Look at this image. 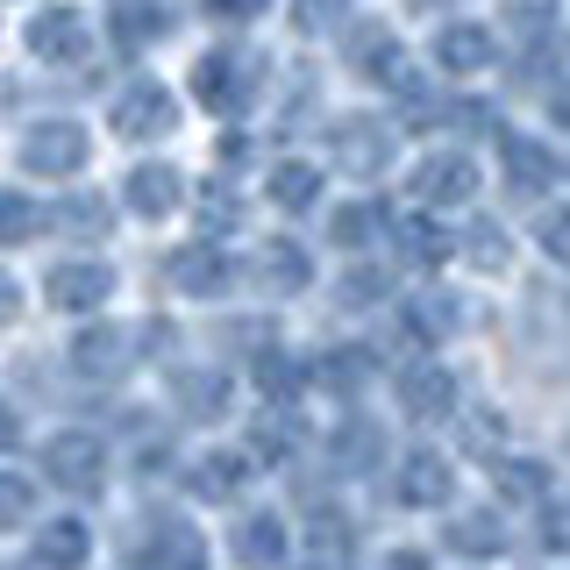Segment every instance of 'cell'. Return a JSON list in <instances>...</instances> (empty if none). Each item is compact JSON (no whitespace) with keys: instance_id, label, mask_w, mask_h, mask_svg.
I'll list each match as a JSON object with an SVG mask.
<instances>
[{"instance_id":"6da1fadb","label":"cell","mask_w":570,"mask_h":570,"mask_svg":"<svg viewBox=\"0 0 570 570\" xmlns=\"http://www.w3.org/2000/svg\"><path fill=\"white\" fill-rule=\"evenodd\" d=\"M257 86H264V65L243 58V50H207V58L193 65V94H200L214 115H243Z\"/></svg>"},{"instance_id":"7a4b0ae2","label":"cell","mask_w":570,"mask_h":570,"mask_svg":"<svg viewBox=\"0 0 570 570\" xmlns=\"http://www.w3.org/2000/svg\"><path fill=\"white\" fill-rule=\"evenodd\" d=\"M392 150H400V136H392L379 115H343V121H328V157H335L350 178H379V171L392 165Z\"/></svg>"},{"instance_id":"3957f363","label":"cell","mask_w":570,"mask_h":570,"mask_svg":"<svg viewBox=\"0 0 570 570\" xmlns=\"http://www.w3.org/2000/svg\"><path fill=\"white\" fill-rule=\"evenodd\" d=\"M343 58H350V71H364V79H385V86H400V94H421V79L406 71L400 36H392L385 22H350Z\"/></svg>"},{"instance_id":"277c9868","label":"cell","mask_w":570,"mask_h":570,"mask_svg":"<svg viewBox=\"0 0 570 570\" xmlns=\"http://www.w3.org/2000/svg\"><path fill=\"white\" fill-rule=\"evenodd\" d=\"M400 406L414 421H442V414H456V400H463V385H456V371L450 364H435V356H414V364L400 371Z\"/></svg>"},{"instance_id":"5b68a950","label":"cell","mask_w":570,"mask_h":570,"mask_svg":"<svg viewBox=\"0 0 570 570\" xmlns=\"http://www.w3.org/2000/svg\"><path fill=\"white\" fill-rule=\"evenodd\" d=\"M22 165L43 171V178H71L86 165V129L79 121H36V129L22 136Z\"/></svg>"},{"instance_id":"8992f818","label":"cell","mask_w":570,"mask_h":570,"mask_svg":"<svg viewBox=\"0 0 570 570\" xmlns=\"http://www.w3.org/2000/svg\"><path fill=\"white\" fill-rule=\"evenodd\" d=\"M43 463H50V478H58L65 492H100L107 485V450L94 435H50V450H43Z\"/></svg>"},{"instance_id":"52a82bcc","label":"cell","mask_w":570,"mask_h":570,"mask_svg":"<svg viewBox=\"0 0 570 570\" xmlns=\"http://www.w3.org/2000/svg\"><path fill=\"white\" fill-rule=\"evenodd\" d=\"M414 193L428 207H463V200H478V165L463 150H435V157H421Z\"/></svg>"},{"instance_id":"ba28073f","label":"cell","mask_w":570,"mask_h":570,"mask_svg":"<svg viewBox=\"0 0 570 570\" xmlns=\"http://www.w3.org/2000/svg\"><path fill=\"white\" fill-rule=\"evenodd\" d=\"M115 129L121 136H165V129H178V100L165 94L157 79H136L129 94H115Z\"/></svg>"},{"instance_id":"9c48e42d","label":"cell","mask_w":570,"mask_h":570,"mask_svg":"<svg viewBox=\"0 0 570 570\" xmlns=\"http://www.w3.org/2000/svg\"><path fill=\"white\" fill-rule=\"evenodd\" d=\"M392 485H400L406 507H450V499H456V471H450V456L414 450L400 471H392Z\"/></svg>"},{"instance_id":"30bf717a","label":"cell","mask_w":570,"mask_h":570,"mask_svg":"<svg viewBox=\"0 0 570 570\" xmlns=\"http://www.w3.org/2000/svg\"><path fill=\"white\" fill-rule=\"evenodd\" d=\"M171 285H178L186 299H222L228 285H236V264H228L222 249L193 243V249H178V257H171Z\"/></svg>"},{"instance_id":"8fae6325","label":"cell","mask_w":570,"mask_h":570,"mask_svg":"<svg viewBox=\"0 0 570 570\" xmlns=\"http://www.w3.org/2000/svg\"><path fill=\"white\" fill-rule=\"evenodd\" d=\"M249 272H257V285L264 293H307V278H314V264H307V249H299L293 236H264V249H257V264H249Z\"/></svg>"},{"instance_id":"7c38bea8","label":"cell","mask_w":570,"mask_h":570,"mask_svg":"<svg viewBox=\"0 0 570 570\" xmlns=\"http://www.w3.org/2000/svg\"><path fill=\"white\" fill-rule=\"evenodd\" d=\"M499 165H507L513 193H549L557 186V157H549V142H534V136H499Z\"/></svg>"},{"instance_id":"4fadbf2b","label":"cell","mask_w":570,"mask_h":570,"mask_svg":"<svg viewBox=\"0 0 570 570\" xmlns=\"http://www.w3.org/2000/svg\"><path fill=\"white\" fill-rule=\"evenodd\" d=\"M107 293H115V272H107V264H58V272H50V307H65V314H94Z\"/></svg>"},{"instance_id":"5bb4252c","label":"cell","mask_w":570,"mask_h":570,"mask_svg":"<svg viewBox=\"0 0 570 570\" xmlns=\"http://www.w3.org/2000/svg\"><path fill=\"white\" fill-rule=\"evenodd\" d=\"M29 50H36L43 65H71V58L86 50V22H79V8H43V14L29 22Z\"/></svg>"},{"instance_id":"9a60e30c","label":"cell","mask_w":570,"mask_h":570,"mask_svg":"<svg viewBox=\"0 0 570 570\" xmlns=\"http://www.w3.org/2000/svg\"><path fill=\"white\" fill-rule=\"evenodd\" d=\"M249 471H257V463H249L243 450H214V456H200L186 471V485H193V499H214V507H222V499H243Z\"/></svg>"},{"instance_id":"2e32d148","label":"cell","mask_w":570,"mask_h":570,"mask_svg":"<svg viewBox=\"0 0 570 570\" xmlns=\"http://www.w3.org/2000/svg\"><path fill=\"white\" fill-rule=\"evenodd\" d=\"M435 65L450 71V79H471V71H485V65H492V29H478V22L435 29Z\"/></svg>"},{"instance_id":"e0dca14e","label":"cell","mask_w":570,"mask_h":570,"mask_svg":"<svg viewBox=\"0 0 570 570\" xmlns=\"http://www.w3.org/2000/svg\"><path fill=\"white\" fill-rule=\"evenodd\" d=\"M228 392H236V385H228V371H178V379H171V406L186 421H222L228 414Z\"/></svg>"},{"instance_id":"ac0fdd59","label":"cell","mask_w":570,"mask_h":570,"mask_svg":"<svg viewBox=\"0 0 570 570\" xmlns=\"http://www.w3.org/2000/svg\"><path fill=\"white\" fill-rule=\"evenodd\" d=\"M129 335L121 328H86L79 343H71V364L86 371V379H121V371H129Z\"/></svg>"},{"instance_id":"d6986e66","label":"cell","mask_w":570,"mask_h":570,"mask_svg":"<svg viewBox=\"0 0 570 570\" xmlns=\"http://www.w3.org/2000/svg\"><path fill=\"white\" fill-rule=\"evenodd\" d=\"M178 193H186V186H178L171 165H136V171H129V207L150 214V222H165V214L178 207Z\"/></svg>"},{"instance_id":"ffe728a7","label":"cell","mask_w":570,"mask_h":570,"mask_svg":"<svg viewBox=\"0 0 570 570\" xmlns=\"http://www.w3.org/2000/svg\"><path fill=\"white\" fill-rule=\"evenodd\" d=\"M450 549L456 557H499V549H507V528H499L492 507H471V513L450 521Z\"/></svg>"},{"instance_id":"44dd1931","label":"cell","mask_w":570,"mask_h":570,"mask_svg":"<svg viewBox=\"0 0 570 570\" xmlns=\"http://www.w3.org/2000/svg\"><path fill=\"white\" fill-rule=\"evenodd\" d=\"M328 456H335V471H379V463H385V435L371 421H350L343 435L328 442Z\"/></svg>"},{"instance_id":"7402d4cb","label":"cell","mask_w":570,"mask_h":570,"mask_svg":"<svg viewBox=\"0 0 570 570\" xmlns=\"http://www.w3.org/2000/svg\"><path fill=\"white\" fill-rule=\"evenodd\" d=\"M272 200H278L285 214H299V207H314V200H321V171L307 165V157H285V165L272 171Z\"/></svg>"},{"instance_id":"603a6c76","label":"cell","mask_w":570,"mask_h":570,"mask_svg":"<svg viewBox=\"0 0 570 570\" xmlns=\"http://www.w3.org/2000/svg\"><path fill=\"white\" fill-rule=\"evenodd\" d=\"M236 557L243 563H278V557H293V542H285V528L272 513H257V521H243V534H236Z\"/></svg>"},{"instance_id":"cb8c5ba5","label":"cell","mask_w":570,"mask_h":570,"mask_svg":"<svg viewBox=\"0 0 570 570\" xmlns=\"http://www.w3.org/2000/svg\"><path fill=\"white\" fill-rule=\"evenodd\" d=\"M379 228H385V214L371 207V200H350V207H335V214H328V236L343 243V249H364L371 236H379Z\"/></svg>"},{"instance_id":"d4e9b609","label":"cell","mask_w":570,"mask_h":570,"mask_svg":"<svg viewBox=\"0 0 570 570\" xmlns=\"http://www.w3.org/2000/svg\"><path fill=\"white\" fill-rule=\"evenodd\" d=\"M450 228H442V222H406L400 228V257L406 264H421V272H428V264H442V257H450Z\"/></svg>"},{"instance_id":"484cf974","label":"cell","mask_w":570,"mask_h":570,"mask_svg":"<svg viewBox=\"0 0 570 570\" xmlns=\"http://www.w3.org/2000/svg\"><path fill=\"white\" fill-rule=\"evenodd\" d=\"M492 485L507 492V499H542V492H549V471H542L534 456H499V463H492Z\"/></svg>"},{"instance_id":"4316f807","label":"cell","mask_w":570,"mask_h":570,"mask_svg":"<svg viewBox=\"0 0 570 570\" xmlns=\"http://www.w3.org/2000/svg\"><path fill=\"white\" fill-rule=\"evenodd\" d=\"M115 29H121V43H157V36L171 29V14L157 8V0H129V8L115 14Z\"/></svg>"},{"instance_id":"83f0119b","label":"cell","mask_w":570,"mask_h":570,"mask_svg":"<svg viewBox=\"0 0 570 570\" xmlns=\"http://www.w3.org/2000/svg\"><path fill=\"white\" fill-rule=\"evenodd\" d=\"M86 549H94V542H86V528H79V521H58V528L36 534V563H79Z\"/></svg>"},{"instance_id":"f1b7e54d","label":"cell","mask_w":570,"mask_h":570,"mask_svg":"<svg viewBox=\"0 0 570 570\" xmlns=\"http://www.w3.org/2000/svg\"><path fill=\"white\" fill-rule=\"evenodd\" d=\"M463 257H471L478 272H507V257H513V249H507V228H499V222H478L471 236H463Z\"/></svg>"},{"instance_id":"f546056e","label":"cell","mask_w":570,"mask_h":570,"mask_svg":"<svg viewBox=\"0 0 570 570\" xmlns=\"http://www.w3.org/2000/svg\"><path fill=\"white\" fill-rule=\"evenodd\" d=\"M207 557V542H193L186 528H165L157 542H142V563H200Z\"/></svg>"},{"instance_id":"4dcf8cb0","label":"cell","mask_w":570,"mask_h":570,"mask_svg":"<svg viewBox=\"0 0 570 570\" xmlns=\"http://www.w3.org/2000/svg\"><path fill=\"white\" fill-rule=\"evenodd\" d=\"M534 243H542L549 264H570V207H542V222H534Z\"/></svg>"},{"instance_id":"1f68e13d","label":"cell","mask_w":570,"mask_h":570,"mask_svg":"<svg viewBox=\"0 0 570 570\" xmlns=\"http://www.w3.org/2000/svg\"><path fill=\"white\" fill-rule=\"evenodd\" d=\"M257 385L272 392V406H285L293 400V385H299V371H293V356H278V350H264L257 356Z\"/></svg>"},{"instance_id":"d6a6232c","label":"cell","mask_w":570,"mask_h":570,"mask_svg":"<svg viewBox=\"0 0 570 570\" xmlns=\"http://www.w3.org/2000/svg\"><path fill=\"white\" fill-rule=\"evenodd\" d=\"M58 222L79 228V243H100V236H107V200H86V193H79V200H65Z\"/></svg>"},{"instance_id":"836d02e7","label":"cell","mask_w":570,"mask_h":570,"mask_svg":"<svg viewBox=\"0 0 570 570\" xmlns=\"http://www.w3.org/2000/svg\"><path fill=\"white\" fill-rule=\"evenodd\" d=\"M307 549H314V557H328V563H343L350 549H356L350 528H343V513H314V542Z\"/></svg>"},{"instance_id":"e575fe53","label":"cell","mask_w":570,"mask_h":570,"mask_svg":"<svg viewBox=\"0 0 570 570\" xmlns=\"http://www.w3.org/2000/svg\"><path fill=\"white\" fill-rule=\"evenodd\" d=\"M499 8H507V22L521 36H542L549 22H557V0H499Z\"/></svg>"},{"instance_id":"d590c367","label":"cell","mask_w":570,"mask_h":570,"mask_svg":"<svg viewBox=\"0 0 570 570\" xmlns=\"http://www.w3.org/2000/svg\"><path fill=\"white\" fill-rule=\"evenodd\" d=\"M542 549L570 557V499H549V492H542Z\"/></svg>"},{"instance_id":"8d00e7d4","label":"cell","mask_w":570,"mask_h":570,"mask_svg":"<svg viewBox=\"0 0 570 570\" xmlns=\"http://www.w3.org/2000/svg\"><path fill=\"white\" fill-rule=\"evenodd\" d=\"M29 236H36V207L0 193V243H29Z\"/></svg>"},{"instance_id":"74e56055","label":"cell","mask_w":570,"mask_h":570,"mask_svg":"<svg viewBox=\"0 0 570 570\" xmlns=\"http://www.w3.org/2000/svg\"><path fill=\"white\" fill-rule=\"evenodd\" d=\"M29 521V485L14 471H0V528H22Z\"/></svg>"},{"instance_id":"f35d334b","label":"cell","mask_w":570,"mask_h":570,"mask_svg":"<svg viewBox=\"0 0 570 570\" xmlns=\"http://www.w3.org/2000/svg\"><path fill=\"white\" fill-rule=\"evenodd\" d=\"M406 321H414L421 335H450L456 328V307H450V299H414V314H406Z\"/></svg>"},{"instance_id":"ab89813d","label":"cell","mask_w":570,"mask_h":570,"mask_svg":"<svg viewBox=\"0 0 570 570\" xmlns=\"http://www.w3.org/2000/svg\"><path fill=\"white\" fill-rule=\"evenodd\" d=\"M293 22H299V36H314V29L343 22V0H299V8H293Z\"/></svg>"},{"instance_id":"60d3db41","label":"cell","mask_w":570,"mask_h":570,"mask_svg":"<svg viewBox=\"0 0 570 570\" xmlns=\"http://www.w3.org/2000/svg\"><path fill=\"white\" fill-rule=\"evenodd\" d=\"M371 299H385V278L379 272H350L343 278V307H371Z\"/></svg>"},{"instance_id":"b9f144b4","label":"cell","mask_w":570,"mask_h":570,"mask_svg":"<svg viewBox=\"0 0 570 570\" xmlns=\"http://www.w3.org/2000/svg\"><path fill=\"white\" fill-rule=\"evenodd\" d=\"M236 214H243V207H236V193H222V186H214L207 200H200V222H207V228H236Z\"/></svg>"},{"instance_id":"7bdbcfd3","label":"cell","mask_w":570,"mask_h":570,"mask_svg":"<svg viewBox=\"0 0 570 570\" xmlns=\"http://www.w3.org/2000/svg\"><path fill=\"white\" fill-rule=\"evenodd\" d=\"M285 450H293V428H285L278 414L257 421V456H285Z\"/></svg>"},{"instance_id":"ee69618b","label":"cell","mask_w":570,"mask_h":570,"mask_svg":"<svg viewBox=\"0 0 570 570\" xmlns=\"http://www.w3.org/2000/svg\"><path fill=\"white\" fill-rule=\"evenodd\" d=\"M321 379H328L335 392H350L356 379H364V356H328V364H321Z\"/></svg>"},{"instance_id":"f6af8a7d","label":"cell","mask_w":570,"mask_h":570,"mask_svg":"<svg viewBox=\"0 0 570 570\" xmlns=\"http://www.w3.org/2000/svg\"><path fill=\"white\" fill-rule=\"evenodd\" d=\"M207 14H222V22H249V14H264V0H207Z\"/></svg>"},{"instance_id":"bcb514c9","label":"cell","mask_w":570,"mask_h":570,"mask_svg":"<svg viewBox=\"0 0 570 570\" xmlns=\"http://www.w3.org/2000/svg\"><path fill=\"white\" fill-rule=\"evenodd\" d=\"M14 314H22V293H14V278L0 272V321H14Z\"/></svg>"},{"instance_id":"7dc6e473","label":"cell","mask_w":570,"mask_h":570,"mask_svg":"<svg viewBox=\"0 0 570 570\" xmlns=\"http://www.w3.org/2000/svg\"><path fill=\"white\" fill-rule=\"evenodd\" d=\"M14 435H22V421H14V406L0 400V450H14Z\"/></svg>"},{"instance_id":"c3c4849f","label":"cell","mask_w":570,"mask_h":570,"mask_svg":"<svg viewBox=\"0 0 570 570\" xmlns=\"http://www.w3.org/2000/svg\"><path fill=\"white\" fill-rule=\"evenodd\" d=\"M549 115H557L563 129H570V86H557V94H549Z\"/></svg>"},{"instance_id":"681fc988","label":"cell","mask_w":570,"mask_h":570,"mask_svg":"<svg viewBox=\"0 0 570 570\" xmlns=\"http://www.w3.org/2000/svg\"><path fill=\"white\" fill-rule=\"evenodd\" d=\"M414 8H463V0H414Z\"/></svg>"}]
</instances>
